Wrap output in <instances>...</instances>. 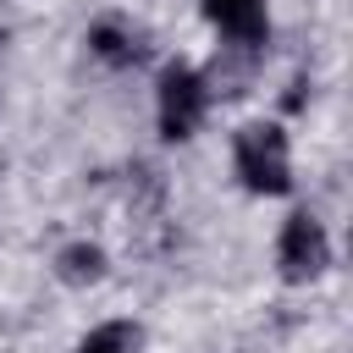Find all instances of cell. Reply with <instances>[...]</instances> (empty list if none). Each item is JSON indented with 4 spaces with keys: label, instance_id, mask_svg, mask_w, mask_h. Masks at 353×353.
<instances>
[{
    "label": "cell",
    "instance_id": "1",
    "mask_svg": "<svg viewBox=\"0 0 353 353\" xmlns=\"http://www.w3.org/2000/svg\"><path fill=\"white\" fill-rule=\"evenodd\" d=\"M237 176H243L254 193H287L292 160H287L281 127H243V132H237Z\"/></svg>",
    "mask_w": 353,
    "mask_h": 353
},
{
    "label": "cell",
    "instance_id": "2",
    "mask_svg": "<svg viewBox=\"0 0 353 353\" xmlns=\"http://www.w3.org/2000/svg\"><path fill=\"white\" fill-rule=\"evenodd\" d=\"M204 77L193 66H165L160 72V132L165 138H193V127L204 121Z\"/></svg>",
    "mask_w": 353,
    "mask_h": 353
},
{
    "label": "cell",
    "instance_id": "3",
    "mask_svg": "<svg viewBox=\"0 0 353 353\" xmlns=\"http://www.w3.org/2000/svg\"><path fill=\"white\" fill-rule=\"evenodd\" d=\"M325 232H320V221L314 215H292L287 226H281V243H276V259H281V276L287 281H309V276H320L325 270Z\"/></svg>",
    "mask_w": 353,
    "mask_h": 353
},
{
    "label": "cell",
    "instance_id": "4",
    "mask_svg": "<svg viewBox=\"0 0 353 353\" xmlns=\"http://www.w3.org/2000/svg\"><path fill=\"white\" fill-rule=\"evenodd\" d=\"M204 11L237 44H259L265 39V0H204Z\"/></svg>",
    "mask_w": 353,
    "mask_h": 353
},
{
    "label": "cell",
    "instance_id": "5",
    "mask_svg": "<svg viewBox=\"0 0 353 353\" xmlns=\"http://www.w3.org/2000/svg\"><path fill=\"white\" fill-rule=\"evenodd\" d=\"M88 44H94V55H105V61H116V66H121V61H138V44H132L121 28H110V22H99V28L88 33Z\"/></svg>",
    "mask_w": 353,
    "mask_h": 353
},
{
    "label": "cell",
    "instance_id": "6",
    "mask_svg": "<svg viewBox=\"0 0 353 353\" xmlns=\"http://www.w3.org/2000/svg\"><path fill=\"white\" fill-rule=\"evenodd\" d=\"M77 353H132V331L127 325H99V331L83 336Z\"/></svg>",
    "mask_w": 353,
    "mask_h": 353
},
{
    "label": "cell",
    "instance_id": "7",
    "mask_svg": "<svg viewBox=\"0 0 353 353\" xmlns=\"http://www.w3.org/2000/svg\"><path fill=\"white\" fill-rule=\"evenodd\" d=\"M99 265H105L99 248H66V254H61V276H66V281H94Z\"/></svg>",
    "mask_w": 353,
    "mask_h": 353
}]
</instances>
